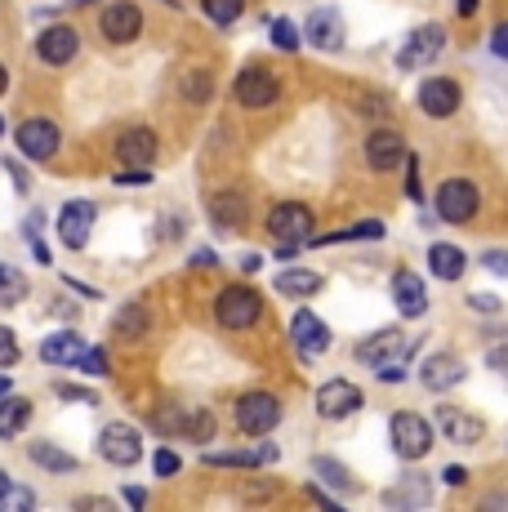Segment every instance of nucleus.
<instances>
[{
	"mask_svg": "<svg viewBox=\"0 0 508 512\" xmlns=\"http://www.w3.org/2000/svg\"><path fill=\"white\" fill-rule=\"evenodd\" d=\"M214 317H219L223 330H250L254 321L263 317V299L250 290V285H228L214 299Z\"/></svg>",
	"mask_w": 508,
	"mask_h": 512,
	"instance_id": "f257e3e1",
	"label": "nucleus"
},
{
	"mask_svg": "<svg viewBox=\"0 0 508 512\" xmlns=\"http://www.w3.org/2000/svg\"><path fill=\"white\" fill-rule=\"evenodd\" d=\"M419 339L415 334H402V330H379L375 339H366L357 348L361 361H370V366H410V357H415Z\"/></svg>",
	"mask_w": 508,
	"mask_h": 512,
	"instance_id": "f03ea898",
	"label": "nucleus"
},
{
	"mask_svg": "<svg viewBox=\"0 0 508 512\" xmlns=\"http://www.w3.org/2000/svg\"><path fill=\"white\" fill-rule=\"evenodd\" d=\"M477 205H482V192H477V183H468V179H446L433 196L437 219H446V223L477 219Z\"/></svg>",
	"mask_w": 508,
	"mask_h": 512,
	"instance_id": "7ed1b4c3",
	"label": "nucleus"
},
{
	"mask_svg": "<svg viewBox=\"0 0 508 512\" xmlns=\"http://www.w3.org/2000/svg\"><path fill=\"white\" fill-rule=\"evenodd\" d=\"M388 432H393V450L402 459H410V464L433 450V428H428V419L410 415V410H397L393 423H388Z\"/></svg>",
	"mask_w": 508,
	"mask_h": 512,
	"instance_id": "20e7f679",
	"label": "nucleus"
},
{
	"mask_svg": "<svg viewBox=\"0 0 508 512\" xmlns=\"http://www.w3.org/2000/svg\"><path fill=\"white\" fill-rule=\"evenodd\" d=\"M281 423V401L272 392H246L237 401V428L250 432V437H268Z\"/></svg>",
	"mask_w": 508,
	"mask_h": 512,
	"instance_id": "39448f33",
	"label": "nucleus"
},
{
	"mask_svg": "<svg viewBox=\"0 0 508 512\" xmlns=\"http://www.w3.org/2000/svg\"><path fill=\"white\" fill-rule=\"evenodd\" d=\"M99 455L116 468H134L143 459L139 428H130V423H107V428L99 432Z\"/></svg>",
	"mask_w": 508,
	"mask_h": 512,
	"instance_id": "423d86ee",
	"label": "nucleus"
},
{
	"mask_svg": "<svg viewBox=\"0 0 508 512\" xmlns=\"http://www.w3.org/2000/svg\"><path fill=\"white\" fill-rule=\"evenodd\" d=\"M268 232L277 236V245H308L312 241V210L299 201H281L268 214Z\"/></svg>",
	"mask_w": 508,
	"mask_h": 512,
	"instance_id": "0eeeda50",
	"label": "nucleus"
},
{
	"mask_svg": "<svg viewBox=\"0 0 508 512\" xmlns=\"http://www.w3.org/2000/svg\"><path fill=\"white\" fill-rule=\"evenodd\" d=\"M442 49H446V32L437 23H424L406 36L402 54H397V67H402V72H419V67H428Z\"/></svg>",
	"mask_w": 508,
	"mask_h": 512,
	"instance_id": "6e6552de",
	"label": "nucleus"
},
{
	"mask_svg": "<svg viewBox=\"0 0 508 512\" xmlns=\"http://www.w3.org/2000/svg\"><path fill=\"white\" fill-rule=\"evenodd\" d=\"M232 94H237L241 107H272L277 94H281V81L268 72V67H241Z\"/></svg>",
	"mask_w": 508,
	"mask_h": 512,
	"instance_id": "1a4fd4ad",
	"label": "nucleus"
},
{
	"mask_svg": "<svg viewBox=\"0 0 508 512\" xmlns=\"http://www.w3.org/2000/svg\"><path fill=\"white\" fill-rule=\"evenodd\" d=\"M76 54H81V36H76V27L54 23L36 36V58H41L45 67H67Z\"/></svg>",
	"mask_w": 508,
	"mask_h": 512,
	"instance_id": "9d476101",
	"label": "nucleus"
},
{
	"mask_svg": "<svg viewBox=\"0 0 508 512\" xmlns=\"http://www.w3.org/2000/svg\"><path fill=\"white\" fill-rule=\"evenodd\" d=\"M94 205L90 201H67L63 210H58V241L67 245V250H85L90 245V228H94Z\"/></svg>",
	"mask_w": 508,
	"mask_h": 512,
	"instance_id": "9b49d317",
	"label": "nucleus"
},
{
	"mask_svg": "<svg viewBox=\"0 0 508 512\" xmlns=\"http://www.w3.org/2000/svg\"><path fill=\"white\" fill-rule=\"evenodd\" d=\"M361 388L357 383H348V379H330V383H321L317 388V415L321 419H348L353 410H361Z\"/></svg>",
	"mask_w": 508,
	"mask_h": 512,
	"instance_id": "f8f14e48",
	"label": "nucleus"
},
{
	"mask_svg": "<svg viewBox=\"0 0 508 512\" xmlns=\"http://www.w3.org/2000/svg\"><path fill=\"white\" fill-rule=\"evenodd\" d=\"M419 112L433 116V121H446V116L459 112V81L451 76H428L419 85Z\"/></svg>",
	"mask_w": 508,
	"mask_h": 512,
	"instance_id": "ddd939ff",
	"label": "nucleus"
},
{
	"mask_svg": "<svg viewBox=\"0 0 508 512\" xmlns=\"http://www.w3.org/2000/svg\"><path fill=\"white\" fill-rule=\"evenodd\" d=\"M290 339H295L299 357L312 361V357H321V352L330 348V326L317 317V312L299 308V312H295V321H290Z\"/></svg>",
	"mask_w": 508,
	"mask_h": 512,
	"instance_id": "4468645a",
	"label": "nucleus"
},
{
	"mask_svg": "<svg viewBox=\"0 0 508 512\" xmlns=\"http://www.w3.org/2000/svg\"><path fill=\"white\" fill-rule=\"evenodd\" d=\"M464 379H468V370H464V361H459L455 352H433V357L419 366V383H424L428 392H451Z\"/></svg>",
	"mask_w": 508,
	"mask_h": 512,
	"instance_id": "2eb2a0df",
	"label": "nucleus"
},
{
	"mask_svg": "<svg viewBox=\"0 0 508 512\" xmlns=\"http://www.w3.org/2000/svg\"><path fill=\"white\" fill-rule=\"evenodd\" d=\"M437 428H442V437L451 446H477L486 437V423L459 406H437Z\"/></svg>",
	"mask_w": 508,
	"mask_h": 512,
	"instance_id": "dca6fc26",
	"label": "nucleus"
},
{
	"mask_svg": "<svg viewBox=\"0 0 508 512\" xmlns=\"http://www.w3.org/2000/svg\"><path fill=\"white\" fill-rule=\"evenodd\" d=\"M99 27H103V36L112 45H125V41H134V36L143 32V14H139V5H134V0H116V5L103 9Z\"/></svg>",
	"mask_w": 508,
	"mask_h": 512,
	"instance_id": "f3484780",
	"label": "nucleus"
},
{
	"mask_svg": "<svg viewBox=\"0 0 508 512\" xmlns=\"http://www.w3.org/2000/svg\"><path fill=\"white\" fill-rule=\"evenodd\" d=\"M18 152L32 156V161H50L58 152V125L45 121V116H32V121L18 125Z\"/></svg>",
	"mask_w": 508,
	"mask_h": 512,
	"instance_id": "a211bd4d",
	"label": "nucleus"
},
{
	"mask_svg": "<svg viewBox=\"0 0 508 512\" xmlns=\"http://www.w3.org/2000/svg\"><path fill=\"white\" fill-rule=\"evenodd\" d=\"M406 161V139L397 130H370L366 139V165L375 174H388Z\"/></svg>",
	"mask_w": 508,
	"mask_h": 512,
	"instance_id": "6ab92c4d",
	"label": "nucleus"
},
{
	"mask_svg": "<svg viewBox=\"0 0 508 512\" xmlns=\"http://www.w3.org/2000/svg\"><path fill=\"white\" fill-rule=\"evenodd\" d=\"M304 36L317 49H326V54H335V49H344V18H339V9H330V5H321V9H312L308 14V27H304Z\"/></svg>",
	"mask_w": 508,
	"mask_h": 512,
	"instance_id": "aec40b11",
	"label": "nucleus"
},
{
	"mask_svg": "<svg viewBox=\"0 0 508 512\" xmlns=\"http://www.w3.org/2000/svg\"><path fill=\"white\" fill-rule=\"evenodd\" d=\"M116 161H125L130 170H148L156 161V134L148 125H134V130H125L121 139H116Z\"/></svg>",
	"mask_w": 508,
	"mask_h": 512,
	"instance_id": "412c9836",
	"label": "nucleus"
},
{
	"mask_svg": "<svg viewBox=\"0 0 508 512\" xmlns=\"http://www.w3.org/2000/svg\"><path fill=\"white\" fill-rule=\"evenodd\" d=\"M246 214H250L246 192L223 187V192L210 196V219H214V228H219V232H241V228H246Z\"/></svg>",
	"mask_w": 508,
	"mask_h": 512,
	"instance_id": "4be33fe9",
	"label": "nucleus"
},
{
	"mask_svg": "<svg viewBox=\"0 0 508 512\" xmlns=\"http://www.w3.org/2000/svg\"><path fill=\"white\" fill-rule=\"evenodd\" d=\"M393 303H397V312H402L406 321H415V317H424L428 312V290H424V281L415 277V272H397L393 277Z\"/></svg>",
	"mask_w": 508,
	"mask_h": 512,
	"instance_id": "5701e85b",
	"label": "nucleus"
},
{
	"mask_svg": "<svg viewBox=\"0 0 508 512\" xmlns=\"http://www.w3.org/2000/svg\"><path fill=\"white\" fill-rule=\"evenodd\" d=\"M205 468H259L277 459V446H263V450H205Z\"/></svg>",
	"mask_w": 508,
	"mask_h": 512,
	"instance_id": "b1692460",
	"label": "nucleus"
},
{
	"mask_svg": "<svg viewBox=\"0 0 508 512\" xmlns=\"http://www.w3.org/2000/svg\"><path fill=\"white\" fill-rule=\"evenodd\" d=\"M85 357V343L81 334H50V339L41 343V361H50V366H81Z\"/></svg>",
	"mask_w": 508,
	"mask_h": 512,
	"instance_id": "393cba45",
	"label": "nucleus"
},
{
	"mask_svg": "<svg viewBox=\"0 0 508 512\" xmlns=\"http://www.w3.org/2000/svg\"><path fill=\"white\" fill-rule=\"evenodd\" d=\"M428 268H433L437 281H459V277H464V268H468V259H464V250H459V245L437 241L433 250H428Z\"/></svg>",
	"mask_w": 508,
	"mask_h": 512,
	"instance_id": "a878e982",
	"label": "nucleus"
},
{
	"mask_svg": "<svg viewBox=\"0 0 508 512\" xmlns=\"http://www.w3.org/2000/svg\"><path fill=\"white\" fill-rule=\"evenodd\" d=\"M27 419H32V401L27 397H0V441L18 437V432L27 428Z\"/></svg>",
	"mask_w": 508,
	"mask_h": 512,
	"instance_id": "bb28decb",
	"label": "nucleus"
},
{
	"mask_svg": "<svg viewBox=\"0 0 508 512\" xmlns=\"http://www.w3.org/2000/svg\"><path fill=\"white\" fill-rule=\"evenodd\" d=\"M272 285H277V294H286V299H308V294L321 290V277L308 268H286V272H277Z\"/></svg>",
	"mask_w": 508,
	"mask_h": 512,
	"instance_id": "cd10ccee",
	"label": "nucleus"
},
{
	"mask_svg": "<svg viewBox=\"0 0 508 512\" xmlns=\"http://www.w3.org/2000/svg\"><path fill=\"white\" fill-rule=\"evenodd\" d=\"M148 326H152V317H148V308L143 303H125L121 312H116V334H121L125 343H139L143 334H148Z\"/></svg>",
	"mask_w": 508,
	"mask_h": 512,
	"instance_id": "c85d7f7f",
	"label": "nucleus"
},
{
	"mask_svg": "<svg viewBox=\"0 0 508 512\" xmlns=\"http://www.w3.org/2000/svg\"><path fill=\"white\" fill-rule=\"evenodd\" d=\"M27 455H32V464H41L50 472H76V468H81V464H76V455L58 450L54 441H32V446H27Z\"/></svg>",
	"mask_w": 508,
	"mask_h": 512,
	"instance_id": "c756f323",
	"label": "nucleus"
},
{
	"mask_svg": "<svg viewBox=\"0 0 508 512\" xmlns=\"http://www.w3.org/2000/svg\"><path fill=\"white\" fill-rule=\"evenodd\" d=\"M384 236V223L379 219H366V223H353L344 232H330V236H312L308 245H335V241H379Z\"/></svg>",
	"mask_w": 508,
	"mask_h": 512,
	"instance_id": "7c9ffc66",
	"label": "nucleus"
},
{
	"mask_svg": "<svg viewBox=\"0 0 508 512\" xmlns=\"http://www.w3.org/2000/svg\"><path fill=\"white\" fill-rule=\"evenodd\" d=\"M27 299V277L9 263H0V308H18Z\"/></svg>",
	"mask_w": 508,
	"mask_h": 512,
	"instance_id": "2f4dec72",
	"label": "nucleus"
},
{
	"mask_svg": "<svg viewBox=\"0 0 508 512\" xmlns=\"http://www.w3.org/2000/svg\"><path fill=\"white\" fill-rule=\"evenodd\" d=\"M312 472H317L326 486H335V490H353V477H348V468L339 464V459H330V455H317V459H312Z\"/></svg>",
	"mask_w": 508,
	"mask_h": 512,
	"instance_id": "473e14b6",
	"label": "nucleus"
},
{
	"mask_svg": "<svg viewBox=\"0 0 508 512\" xmlns=\"http://www.w3.org/2000/svg\"><path fill=\"white\" fill-rule=\"evenodd\" d=\"M201 9H205V18H210V23L232 27L241 18V9H246V0H201Z\"/></svg>",
	"mask_w": 508,
	"mask_h": 512,
	"instance_id": "72a5a7b5",
	"label": "nucleus"
},
{
	"mask_svg": "<svg viewBox=\"0 0 508 512\" xmlns=\"http://www.w3.org/2000/svg\"><path fill=\"white\" fill-rule=\"evenodd\" d=\"M268 32H272V45H277L281 54H295V49H299V27L290 23V18H272Z\"/></svg>",
	"mask_w": 508,
	"mask_h": 512,
	"instance_id": "f704fd0d",
	"label": "nucleus"
},
{
	"mask_svg": "<svg viewBox=\"0 0 508 512\" xmlns=\"http://www.w3.org/2000/svg\"><path fill=\"white\" fill-rule=\"evenodd\" d=\"M183 432H188L192 441H210L214 437V415L210 410H188V415H183Z\"/></svg>",
	"mask_w": 508,
	"mask_h": 512,
	"instance_id": "c9c22d12",
	"label": "nucleus"
},
{
	"mask_svg": "<svg viewBox=\"0 0 508 512\" xmlns=\"http://www.w3.org/2000/svg\"><path fill=\"white\" fill-rule=\"evenodd\" d=\"M81 370L90 374V379H107V374H112V357H107L103 348H85V357H81Z\"/></svg>",
	"mask_w": 508,
	"mask_h": 512,
	"instance_id": "e433bc0d",
	"label": "nucleus"
},
{
	"mask_svg": "<svg viewBox=\"0 0 508 512\" xmlns=\"http://www.w3.org/2000/svg\"><path fill=\"white\" fill-rule=\"evenodd\" d=\"M210 94H214L210 72H192V76H188V85H183V98H188V103H205Z\"/></svg>",
	"mask_w": 508,
	"mask_h": 512,
	"instance_id": "4c0bfd02",
	"label": "nucleus"
},
{
	"mask_svg": "<svg viewBox=\"0 0 508 512\" xmlns=\"http://www.w3.org/2000/svg\"><path fill=\"white\" fill-rule=\"evenodd\" d=\"M388 504H402V499H406V504H428V486H424V477H415V481H410V490L402 486V490H388Z\"/></svg>",
	"mask_w": 508,
	"mask_h": 512,
	"instance_id": "58836bf2",
	"label": "nucleus"
},
{
	"mask_svg": "<svg viewBox=\"0 0 508 512\" xmlns=\"http://www.w3.org/2000/svg\"><path fill=\"white\" fill-rule=\"evenodd\" d=\"M18 361V339L9 326H0V370H9Z\"/></svg>",
	"mask_w": 508,
	"mask_h": 512,
	"instance_id": "ea45409f",
	"label": "nucleus"
},
{
	"mask_svg": "<svg viewBox=\"0 0 508 512\" xmlns=\"http://www.w3.org/2000/svg\"><path fill=\"white\" fill-rule=\"evenodd\" d=\"M152 468H156V477H174V472H179V468H183V459H179V455H174V450H156Z\"/></svg>",
	"mask_w": 508,
	"mask_h": 512,
	"instance_id": "a19ab883",
	"label": "nucleus"
},
{
	"mask_svg": "<svg viewBox=\"0 0 508 512\" xmlns=\"http://www.w3.org/2000/svg\"><path fill=\"white\" fill-rule=\"evenodd\" d=\"M486 370H495V374L508 379V343H491V352H486Z\"/></svg>",
	"mask_w": 508,
	"mask_h": 512,
	"instance_id": "79ce46f5",
	"label": "nucleus"
},
{
	"mask_svg": "<svg viewBox=\"0 0 508 512\" xmlns=\"http://www.w3.org/2000/svg\"><path fill=\"white\" fill-rule=\"evenodd\" d=\"M406 196L410 201H424V192H419V161L406 152Z\"/></svg>",
	"mask_w": 508,
	"mask_h": 512,
	"instance_id": "37998d69",
	"label": "nucleus"
},
{
	"mask_svg": "<svg viewBox=\"0 0 508 512\" xmlns=\"http://www.w3.org/2000/svg\"><path fill=\"white\" fill-rule=\"evenodd\" d=\"M482 268L495 272V277H508V250H486L482 254Z\"/></svg>",
	"mask_w": 508,
	"mask_h": 512,
	"instance_id": "c03bdc74",
	"label": "nucleus"
},
{
	"mask_svg": "<svg viewBox=\"0 0 508 512\" xmlns=\"http://www.w3.org/2000/svg\"><path fill=\"white\" fill-rule=\"evenodd\" d=\"M58 397L63 401H85V406H94V392H85V388H72V383H58Z\"/></svg>",
	"mask_w": 508,
	"mask_h": 512,
	"instance_id": "a18cd8bd",
	"label": "nucleus"
},
{
	"mask_svg": "<svg viewBox=\"0 0 508 512\" xmlns=\"http://www.w3.org/2000/svg\"><path fill=\"white\" fill-rule=\"evenodd\" d=\"M468 308L473 312H500V299H495V294H468Z\"/></svg>",
	"mask_w": 508,
	"mask_h": 512,
	"instance_id": "49530a36",
	"label": "nucleus"
},
{
	"mask_svg": "<svg viewBox=\"0 0 508 512\" xmlns=\"http://www.w3.org/2000/svg\"><path fill=\"white\" fill-rule=\"evenodd\" d=\"M491 49H495V58H504V63H508V23H500L491 32Z\"/></svg>",
	"mask_w": 508,
	"mask_h": 512,
	"instance_id": "de8ad7c7",
	"label": "nucleus"
},
{
	"mask_svg": "<svg viewBox=\"0 0 508 512\" xmlns=\"http://www.w3.org/2000/svg\"><path fill=\"white\" fill-rule=\"evenodd\" d=\"M5 170H9V179H14L18 192H32V183H27V170L18 161H5Z\"/></svg>",
	"mask_w": 508,
	"mask_h": 512,
	"instance_id": "09e8293b",
	"label": "nucleus"
},
{
	"mask_svg": "<svg viewBox=\"0 0 508 512\" xmlns=\"http://www.w3.org/2000/svg\"><path fill=\"white\" fill-rule=\"evenodd\" d=\"M379 383H402L406 379V366H379Z\"/></svg>",
	"mask_w": 508,
	"mask_h": 512,
	"instance_id": "8fccbe9b",
	"label": "nucleus"
},
{
	"mask_svg": "<svg viewBox=\"0 0 508 512\" xmlns=\"http://www.w3.org/2000/svg\"><path fill=\"white\" fill-rule=\"evenodd\" d=\"M121 495H125V504H130V508H143V504H148V490H139V486H125Z\"/></svg>",
	"mask_w": 508,
	"mask_h": 512,
	"instance_id": "3c124183",
	"label": "nucleus"
},
{
	"mask_svg": "<svg viewBox=\"0 0 508 512\" xmlns=\"http://www.w3.org/2000/svg\"><path fill=\"white\" fill-rule=\"evenodd\" d=\"M192 268H219V254H214V250H197V254H192Z\"/></svg>",
	"mask_w": 508,
	"mask_h": 512,
	"instance_id": "603ef678",
	"label": "nucleus"
},
{
	"mask_svg": "<svg viewBox=\"0 0 508 512\" xmlns=\"http://www.w3.org/2000/svg\"><path fill=\"white\" fill-rule=\"evenodd\" d=\"M9 504L14 508H36V495L32 490H9Z\"/></svg>",
	"mask_w": 508,
	"mask_h": 512,
	"instance_id": "864d4df0",
	"label": "nucleus"
},
{
	"mask_svg": "<svg viewBox=\"0 0 508 512\" xmlns=\"http://www.w3.org/2000/svg\"><path fill=\"white\" fill-rule=\"evenodd\" d=\"M442 481H446V486H464V481H468V468H459V464H451V468H446V472H442Z\"/></svg>",
	"mask_w": 508,
	"mask_h": 512,
	"instance_id": "5fc2aeb1",
	"label": "nucleus"
},
{
	"mask_svg": "<svg viewBox=\"0 0 508 512\" xmlns=\"http://www.w3.org/2000/svg\"><path fill=\"white\" fill-rule=\"evenodd\" d=\"M116 183H152V170H125L116 174Z\"/></svg>",
	"mask_w": 508,
	"mask_h": 512,
	"instance_id": "6e6d98bb",
	"label": "nucleus"
},
{
	"mask_svg": "<svg viewBox=\"0 0 508 512\" xmlns=\"http://www.w3.org/2000/svg\"><path fill=\"white\" fill-rule=\"evenodd\" d=\"M263 268V254H241V272H259Z\"/></svg>",
	"mask_w": 508,
	"mask_h": 512,
	"instance_id": "4d7b16f0",
	"label": "nucleus"
},
{
	"mask_svg": "<svg viewBox=\"0 0 508 512\" xmlns=\"http://www.w3.org/2000/svg\"><path fill=\"white\" fill-rule=\"evenodd\" d=\"M9 490H14V481H9V472L0 468V504H5V499H9Z\"/></svg>",
	"mask_w": 508,
	"mask_h": 512,
	"instance_id": "13d9d810",
	"label": "nucleus"
},
{
	"mask_svg": "<svg viewBox=\"0 0 508 512\" xmlns=\"http://www.w3.org/2000/svg\"><path fill=\"white\" fill-rule=\"evenodd\" d=\"M477 5H482V0H459V14L473 18V14H477Z\"/></svg>",
	"mask_w": 508,
	"mask_h": 512,
	"instance_id": "bf43d9fd",
	"label": "nucleus"
},
{
	"mask_svg": "<svg viewBox=\"0 0 508 512\" xmlns=\"http://www.w3.org/2000/svg\"><path fill=\"white\" fill-rule=\"evenodd\" d=\"M9 90V72H5V63H0V94Z\"/></svg>",
	"mask_w": 508,
	"mask_h": 512,
	"instance_id": "052dcab7",
	"label": "nucleus"
},
{
	"mask_svg": "<svg viewBox=\"0 0 508 512\" xmlns=\"http://www.w3.org/2000/svg\"><path fill=\"white\" fill-rule=\"evenodd\" d=\"M5 392H9V379H5V374H0V397H5Z\"/></svg>",
	"mask_w": 508,
	"mask_h": 512,
	"instance_id": "680f3d73",
	"label": "nucleus"
},
{
	"mask_svg": "<svg viewBox=\"0 0 508 512\" xmlns=\"http://www.w3.org/2000/svg\"><path fill=\"white\" fill-rule=\"evenodd\" d=\"M0 134H5V116H0Z\"/></svg>",
	"mask_w": 508,
	"mask_h": 512,
	"instance_id": "e2e57ef3",
	"label": "nucleus"
},
{
	"mask_svg": "<svg viewBox=\"0 0 508 512\" xmlns=\"http://www.w3.org/2000/svg\"><path fill=\"white\" fill-rule=\"evenodd\" d=\"M72 5H90V0H72Z\"/></svg>",
	"mask_w": 508,
	"mask_h": 512,
	"instance_id": "0e129e2a",
	"label": "nucleus"
}]
</instances>
